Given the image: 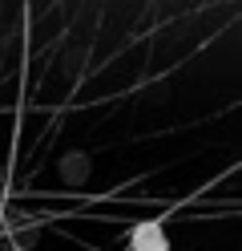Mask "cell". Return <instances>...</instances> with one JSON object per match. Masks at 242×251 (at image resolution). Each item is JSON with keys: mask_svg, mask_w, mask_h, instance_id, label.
Masks as SVG:
<instances>
[{"mask_svg": "<svg viewBox=\"0 0 242 251\" xmlns=\"http://www.w3.org/2000/svg\"><path fill=\"white\" fill-rule=\"evenodd\" d=\"M129 247L133 251H170V235L157 219H150V223H137L129 231Z\"/></svg>", "mask_w": 242, "mask_h": 251, "instance_id": "cell-1", "label": "cell"}, {"mask_svg": "<svg viewBox=\"0 0 242 251\" xmlns=\"http://www.w3.org/2000/svg\"><path fill=\"white\" fill-rule=\"evenodd\" d=\"M0 231H4V207H0Z\"/></svg>", "mask_w": 242, "mask_h": 251, "instance_id": "cell-2", "label": "cell"}]
</instances>
